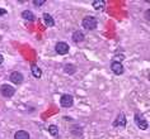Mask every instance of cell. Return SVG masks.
Returning a JSON list of instances; mask_svg holds the SVG:
<instances>
[{
  "instance_id": "6da1fadb",
  "label": "cell",
  "mask_w": 150,
  "mask_h": 139,
  "mask_svg": "<svg viewBox=\"0 0 150 139\" xmlns=\"http://www.w3.org/2000/svg\"><path fill=\"white\" fill-rule=\"evenodd\" d=\"M97 24H98V22L94 17H87L83 19V27L85 29H88V31H92V29H96L97 28Z\"/></svg>"
},
{
  "instance_id": "7a4b0ae2",
  "label": "cell",
  "mask_w": 150,
  "mask_h": 139,
  "mask_svg": "<svg viewBox=\"0 0 150 139\" xmlns=\"http://www.w3.org/2000/svg\"><path fill=\"white\" fill-rule=\"evenodd\" d=\"M0 92H1L3 96L10 97V96L14 95V92H16V89H14L13 86H10V85H3L1 87H0Z\"/></svg>"
},
{
  "instance_id": "3957f363",
  "label": "cell",
  "mask_w": 150,
  "mask_h": 139,
  "mask_svg": "<svg viewBox=\"0 0 150 139\" xmlns=\"http://www.w3.org/2000/svg\"><path fill=\"white\" fill-rule=\"evenodd\" d=\"M60 104H61L62 108H71L74 104V99L71 95H62L61 100H60Z\"/></svg>"
},
{
  "instance_id": "277c9868",
  "label": "cell",
  "mask_w": 150,
  "mask_h": 139,
  "mask_svg": "<svg viewBox=\"0 0 150 139\" xmlns=\"http://www.w3.org/2000/svg\"><path fill=\"white\" fill-rule=\"evenodd\" d=\"M135 122H136L137 126L140 128V129H148V123L145 122V119L142 118V115L140 114V112H136L135 114Z\"/></svg>"
},
{
  "instance_id": "5b68a950",
  "label": "cell",
  "mask_w": 150,
  "mask_h": 139,
  "mask_svg": "<svg viewBox=\"0 0 150 139\" xmlns=\"http://www.w3.org/2000/svg\"><path fill=\"white\" fill-rule=\"evenodd\" d=\"M55 50L59 54H66L69 52V44L65 42H59V43H56Z\"/></svg>"
},
{
  "instance_id": "8992f818",
  "label": "cell",
  "mask_w": 150,
  "mask_h": 139,
  "mask_svg": "<svg viewBox=\"0 0 150 139\" xmlns=\"http://www.w3.org/2000/svg\"><path fill=\"white\" fill-rule=\"evenodd\" d=\"M111 70H112V72H113L115 75H122L123 73V66H122V63L121 62H117V61H115V62L111 63Z\"/></svg>"
},
{
  "instance_id": "52a82bcc",
  "label": "cell",
  "mask_w": 150,
  "mask_h": 139,
  "mask_svg": "<svg viewBox=\"0 0 150 139\" xmlns=\"http://www.w3.org/2000/svg\"><path fill=\"white\" fill-rule=\"evenodd\" d=\"M10 81L16 85H21L23 82V75L21 72H17V71L16 72H12L10 73Z\"/></svg>"
},
{
  "instance_id": "ba28073f",
  "label": "cell",
  "mask_w": 150,
  "mask_h": 139,
  "mask_svg": "<svg viewBox=\"0 0 150 139\" xmlns=\"http://www.w3.org/2000/svg\"><path fill=\"white\" fill-rule=\"evenodd\" d=\"M125 125H126V116H125V114H120L118 116H117V119L113 122V126H120V128H125Z\"/></svg>"
},
{
  "instance_id": "9c48e42d",
  "label": "cell",
  "mask_w": 150,
  "mask_h": 139,
  "mask_svg": "<svg viewBox=\"0 0 150 139\" xmlns=\"http://www.w3.org/2000/svg\"><path fill=\"white\" fill-rule=\"evenodd\" d=\"M73 41H74V42H76V43L83 42V41H84V34H83V32H80V31L74 32V33H73Z\"/></svg>"
},
{
  "instance_id": "30bf717a",
  "label": "cell",
  "mask_w": 150,
  "mask_h": 139,
  "mask_svg": "<svg viewBox=\"0 0 150 139\" xmlns=\"http://www.w3.org/2000/svg\"><path fill=\"white\" fill-rule=\"evenodd\" d=\"M43 20H45V24H46L47 27H54V25H55L54 18H52L50 14H47V13L43 14Z\"/></svg>"
},
{
  "instance_id": "8fae6325",
  "label": "cell",
  "mask_w": 150,
  "mask_h": 139,
  "mask_svg": "<svg viewBox=\"0 0 150 139\" xmlns=\"http://www.w3.org/2000/svg\"><path fill=\"white\" fill-rule=\"evenodd\" d=\"M31 71H32L33 76H35L36 78H40L41 76H42V71L40 70V67L37 66V65H32L31 66Z\"/></svg>"
},
{
  "instance_id": "7c38bea8",
  "label": "cell",
  "mask_w": 150,
  "mask_h": 139,
  "mask_svg": "<svg viewBox=\"0 0 150 139\" xmlns=\"http://www.w3.org/2000/svg\"><path fill=\"white\" fill-rule=\"evenodd\" d=\"M14 139H29V134L25 130H19L14 135Z\"/></svg>"
},
{
  "instance_id": "4fadbf2b",
  "label": "cell",
  "mask_w": 150,
  "mask_h": 139,
  "mask_svg": "<svg viewBox=\"0 0 150 139\" xmlns=\"http://www.w3.org/2000/svg\"><path fill=\"white\" fill-rule=\"evenodd\" d=\"M22 17H23L24 19H27V20H31V22H33V20L36 19L35 14H33L32 12H29V10H24V12L22 13Z\"/></svg>"
},
{
  "instance_id": "5bb4252c",
  "label": "cell",
  "mask_w": 150,
  "mask_h": 139,
  "mask_svg": "<svg viewBox=\"0 0 150 139\" xmlns=\"http://www.w3.org/2000/svg\"><path fill=\"white\" fill-rule=\"evenodd\" d=\"M104 1H102V0H96V1H93V6H94V9L97 10H102L104 8Z\"/></svg>"
},
{
  "instance_id": "9a60e30c",
  "label": "cell",
  "mask_w": 150,
  "mask_h": 139,
  "mask_svg": "<svg viewBox=\"0 0 150 139\" xmlns=\"http://www.w3.org/2000/svg\"><path fill=\"white\" fill-rule=\"evenodd\" d=\"M48 131H50V134H51V135H54V137H56V135L59 134L57 126H55V125H51L50 128H48Z\"/></svg>"
},
{
  "instance_id": "2e32d148",
  "label": "cell",
  "mask_w": 150,
  "mask_h": 139,
  "mask_svg": "<svg viewBox=\"0 0 150 139\" xmlns=\"http://www.w3.org/2000/svg\"><path fill=\"white\" fill-rule=\"evenodd\" d=\"M75 71H76V68H75V66H73V65H66V67H65V72H67V73H74Z\"/></svg>"
},
{
  "instance_id": "e0dca14e",
  "label": "cell",
  "mask_w": 150,
  "mask_h": 139,
  "mask_svg": "<svg viewBox=\"0 0 150 139\" xmlns=\"http://www.w3.org/2000/svg\"><path fill=\"white\" fill-rule=\"evenodd\" d=\"M33 4L37 5V6L43 5V4H45V0H35V1H33Z\"/></svg>"
},
{
  "instance_id": "ac0fdd59",
  "label": "cell",
  "mask_w": 150,
  "mask_h": 139,
  "mask_svg": "<svg viewBox=\"0 0 150 139\" xmlns=\"http://www.w3.org/2000/svg\"><path fill=\"white\" fill-rule=\"evenodd\" d=\"M5 14H6V10H5V9H1V8H0V17L5 15Z\"/></svg>"
},
{
  "instance_id": "d6986e66",
  "label": "cell",
  "mask_w": 150,
  "mask_h": 139,
  "mask_svg": "<svg viewBox=\"0 0 150 139\" xmlns=\"http://www.w3.org/2000/svg\"><path fill=\"white\" fill-rule=\"evenodd\" d=\"M3 62H4V57H3V56L0 54V66L3 65Z\"/></svg>"
}]
</instances>
